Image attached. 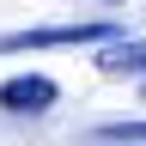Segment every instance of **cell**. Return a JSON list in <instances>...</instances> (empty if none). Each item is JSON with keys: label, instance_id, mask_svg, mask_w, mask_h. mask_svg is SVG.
<instances>
[{"label": "cell", "instance_id": "1", "mask_svg": "<svg viewBox=\"0 0 146 146\" xmlns=\"http://www.w3.org/2000/svg\"><path fill=\"white\" fill-rule=\"evenodd\" d=\"M122 36L116 18H79V25H31V31H12L0 36V55H18V49H73V43H110Z\"/></svg>", "mask_w": 146, "mask_h": 146}, {"label": "cell", "instance_id": "2", "mask_svg": "<svg viewBox=\"0 0 146 146\" xmlns=\"http://www.w3.org/2000/svg\"><path fill=\"white\" fill-rule=\"evenodd\" d=\"M55 98H61V91H55V79H43V73H18V79L0 85V110H12V116H43Z\"/></svg>", "mask_w": 146, "mask_h": 146}, {"label": "cell", "instance_id": "3", "mask_svg": "<svg viewBox=\"0 0 146 146\" xmlns=\"http://www.w3.org/2000/svg\"><path fill=\"white\" fill-rule=\"evenodd\" d=\"M98 73H110V79H146V43H122V36H110L104 55H98Z\"/></svg>", "mask_w": 146, "mask_h": 146}, {"label": "cell", "instance_id": "4", "mask_svg": "<svg viewBox=\"0 0 146 146\" xmlns=\"http://www.w3.org/2000/svg\"><path fill=\"white\" fill-rule=\"evenodd\" d=\"M98 140H146V122H104Z\"/></svg>", "mask_w": 146, "mask_h": 146}]
</instances>
